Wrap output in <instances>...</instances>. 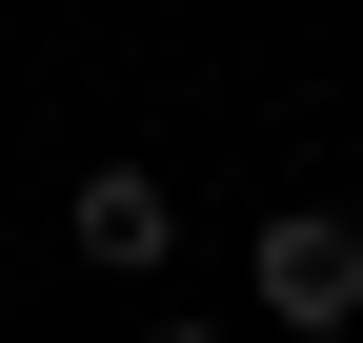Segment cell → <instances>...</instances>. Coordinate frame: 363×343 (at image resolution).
Wrapping results in <instances>:
<instances>
[{
	"mask_svg": "<svg viewBox=\"0 0 363 343\" xmlns=\"http://www.w3.org/2000/svg\"><path fill=\"white\" fill-rule=\"evenodd\" d=\"M242 283H262V323H303V343H343V323H363V223H323V202H283Z\"/></svg>",
	"mask_w": 363,
	"mask_h": 343,
	"instance_id": "cell-1",
	"label": "cell"
},
{
	"mask_svg": "<svg viewBox=\"0 0 363 343\" xmlns=\"http://www.w3.org/2000/svg\"><path fill=\"white\" fill-rule=\"evenodd\" d=\"M162 242H182V202L142 182V162H101V182H81V263H142L162 283Z\"/></svg>",
	"mask_w": 363,
	"mask_h": 343,
	"instance_id": "cell-2",
	"label": "cell"
},
{
	"mask_svg": "<svg viewBox=\"0 0 363 343\" xmlns=\"http://www.w3.org/2000/svg\"><path fill=\"white\" fill-rule=\"evenodd\" d=\"M162 343H222V323H162Z\"/></svg>",
	"mask_w": 363,
	"mask_h": 343,
	"instance_id": "cell-3",
	"label": "cell"
}]
</instances>
